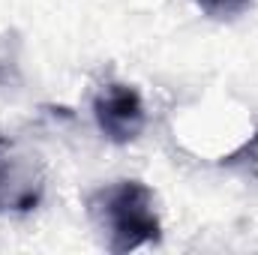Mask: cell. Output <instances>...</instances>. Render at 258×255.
Here are the masks:
<instances>
[{"instance_id": "1", "label": "cell", "mask_w": 258, "mask_h": 255, "mask_svg": "<svg viewBox=\"0 0 258 255\" xmlns=\"http://www.w3.org/2000/svg\"><path fill=\"white\" fill-rule=\"evenodd\" d=\"M90 216L105 234L111 252H132L162 237L153 192L141 180H117L90 195Z\"/></svg>"}, {"instance_id": "4", "label": "cell", "mask_w": 258, "mask_h": 255, "mask_svg": "<svg viewBox=\"0 0 258 255\" xmlns=\"http://www.w3.org/2000/svg\"><path fill=\"white\" fill-rule=\"evenodd\" d=\"M195 3L210 18H237L252 6V0H195Z\"/></svg>"}, {"instance_id": "2", "label": "cell", "mask_w": 258, "mask_h": 255, "mask_svg": "<svg viewBox=\"0 0 258 255\" xmlns=\"http://www.w3.org/2000/svg\"><path fill=\"white\" fill-rule=\"evenodd\" d=\"M45 192V165L27 144L0 135V213H27Z\"/></svg>"}, {"instance_id": "3", "label": "cell", "mask_w": 258, "mask_h": 255, "mask_svg": "<svg viewBox=\"0 0 258 255\" xmlns=\"http://www.w3.org/2000/svg\"><path fill=\"white\" fill-rule=\"evenodd\" d=\"M93 117H96L99 132L108 141H114V144L135 141L144 132V123H147V111H144L141 93L132 84H123V81H111V84H105L96 93Z\"/></svg>"}]
</instances>
